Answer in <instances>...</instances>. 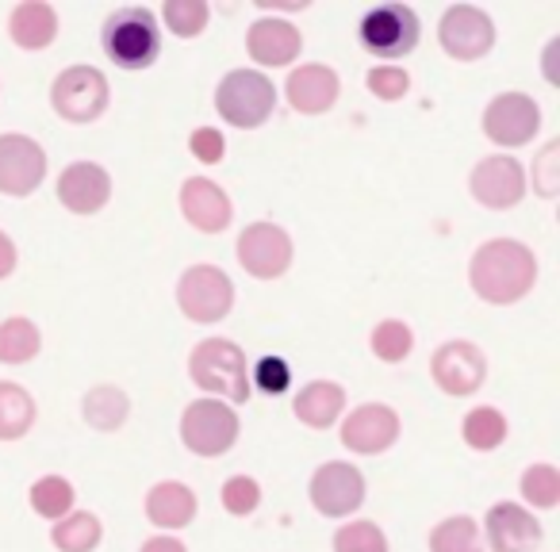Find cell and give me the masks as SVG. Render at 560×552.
Returning a JSON list of instances; mask_svg holds the SVG:
<instances>
[{"label":"cell","instance_id":"7c38bea8","mask_svg":"<svg viewBox=\"0 0 560 552\" xmlns=\"http://www.w3.org/2000/svg\"><path fill=\"white\" fill-rule=\"evenodd\" d=\"M47 177V150L27 134H0V192L32 196Z\"/></svg>","mask_w":560,"mask_h":552},{"label":"cell","instance_id":"d6a6232c","mask_svg":"<svg viewBox=\"0 0 560 552\" xmlns=\"http://www.w3.org/2000/svg\"><path fill=\"white\" fill-rule=\"evenodd\" d=\"M522 498L529 506H541V510H552L560 503V472L552 465H534L522 472Z\"/></svg>","mask_w":560,"mask_h":552},{"label":"cell","instance_id":"e0dca14e","mask_svg":"<svg viewBox=\"0 0 560 552\" xmlns=\"http://www.w3.org/2000/svg\"><path fill=\"white\" fill-rule=\"evenodd\" d=\"M483 526L491 552H534L541 544V521L518 503H495Z\"/></svg>","mask_w":560,"mask_h":552},{"label":"cell","instance_id":"7402d4cb","mask_svg":"<svg viewBox=\"0 0 560 552\" xmlns=\"http://www.w3.org/2000/svg\"><path fill=\"white\" fill-rule=\"evenodd\" d=\"M9 35L24 50H47L58 35V12L47 0H24L9 16Z\"/></svg>","mask_w":560,"mask_h":552},{"label":"cell","instance_id":"603a6c76","mask_svg":"<svg viewBox=\"0 0 560 552\" xmlns=\"http://www.w3.org/2000/svg\"><path fill=\"white\" fill-rule=\"evenodd\" d=\"M147 518L158 529H185L196 518V495L177 480L158 483L147 495Z\"/></svg>","mask_w":560,"mask_h":552},{"label":"cell","instance_id":"4316f807","mask_svg":"<svg viewBox=\"0 0 560 552\" xmlns=\"http://www.w3.org/2000/svg\"><path fill=\"white\" fill-rule=\"evenodd\" d=\"M43 350V334L32 319L0 322V365H27Z\"/></svg>","mask_w":560,"mask_h":552},{"label":"cell","instance_id":"30bf717a","mask_svg":"<svg viewBox=\"0 0 560 552\" xmlns=\"http://www.w3.org/2000/svg\"><path fill=\"white\" fill-rule=\"evenodd\" d=\"M541 131V108L526 93H499L483 108V134L495 146H526Z\"/></svg>","mask_w":560,"mask_h":552},{"label":"cell","instance_id":"e575fe53","mask_svg":"<svg viewBox=\"0 0 560 552\" xmlns=\"http://www.w3.org/2000/svg\"><path fill=\"white\" fill-rule=\"evenodd\" d=\"M335 552H388V537L376 521H350L335 533Z\"/></svg>","mask_w":560,"mask_h":552},{"label":"cell","instance_id":"8fae6325","mask_svg":"<svg viewBox=\"0 0 560 552\" xmlns=\"http://www.w3.org/2000/svg\"><path fill=\"white\" fill-rule=\"evenodd\" d=\"M238 261L257 281L284 277V269L292 265L289 231H280L277 223H249L246 231L238 234Z\"/></svg>","mask_w":560,"mask_h":552},{"label":"cell","instance_id":"3957f363","mask_svg":"<svg viewBox=\"0 0 560 552\" xmlns=\"http://www.w3.org/2000/svg\"><path fill=\"white\" fill-rule=\"evenodd\" d=\"M188 376L200 391L208 396H223L231 403H246L249 399V368L246 353L226 338H203L188 357Z\"/></svg>","mask_w":560,"mask_h":552},{"label":"cell","instance_id":"7a4b0ae2","mask_svg":"<svg viewBox=\"0 0 560 552\" xmlns=\"http://www.w3.org/2000/svg\"><path fill=\"white\" fill-rule=\"evenodd\" d=\"M104 55L116 62L119 70H147L162 55V32H158V16L150 9H119L108 16L101 32Z\"/></svg>","mask_w":560,"mask_h":552},{"label":"cell","instance_id":"277c9868","mask_svg":"<svg viewBox=\"0 0 560 552\" xmlns=\"http://www.w3.org/2000/svg\"><path fill=\"white\" fill-rule=\"evenodd\" d=\"M277 108V89L265 73L257 70H234L219 81L215 89V111L226 124L242 127V131H254Z\"/></svg>","mask_w":560,"mask_h":552},{"label":"cell","instance_id":"2e32d148","mask_svg":"<svg viewBox=\"0 0 560 552\" xmlns=\"http://www.w3.org/2000/svg\"><path fill=\"white\" fill-rule=\"evenodd\" d=\"M399 437V414L384 403H365L342 422V445L361 457H376V453L392 449Z\"/></svg>","mask_w":560,"mask_h":552},{"label":"cell","instance_id":"b9f144b4","mask_svg":"<svg viewBox=\"0 0 560 552\" xmlns=\"http://www.w3.org/2000/svg\"><path fill=\"white\" fill-rule=\"evenodd\" d=\"M142 552H188V549L177 537H150V541L142 544Z\"/></svg>","mask_w":560,"mask_h":552},{"label":"cell","instance_id":"f1b7e54d","mask_svg":"<svg viewBox=\"0 0 560 552\" xmlns=\"http://www.w3.org/2000/svg\"><path fill=\"white\" fill-rule=\"evenodd\" d=\"M460 434H465V442L472 445V449L491 453L506 442V419L495 407H476V411H468L465 422H460Z\"/></svg>","mask_w":560,"mask_h":552},{"label":"cell","instance_id":"ab89813d","mask_svg":"<svg viewBox=\"0 0 560 552\" xmlns=\"http://www.w3.org/2000/svg\"><path fill=\"white\" fill-rule=\"evenodd\" d=\"M188 150H192L203 165H215V162H223L226 142L215 127H200V131H192V139H188Z\"/></svg>","mask_w":560,"mask_h":552},{"label":"cell","instance_id":"484cf974","mask_svg":"<svg viewBox=\"0 0 560 552\" xmlns=\"http://www.w3.org/2000/svg\"><path fill=\"white\" fill-rule=\"evenodd\" d=\"M35 426V399L20 384L0 380V442H20Z\"/></svg>","mask_w":560,"mask_h":552},{"label":"cell","instance_id":"1f68e13d","mask_svg":"<svg viewBox=\"0 0 560 552\" xmlns=\"http://www.w3.org/2000/svg\"><path fill=\"white\" fill-rule=\"evenodd\" d=\"M165 27H170L177 39H196V35L208 27V4L203 0H165Z\"/></svg>","mask_w":560,"mask_h":552},{"label":"cell","instance_id":"9a60e30c","mask_svg":"<svg viewBox=\"0 0 560 552\" xmlns=\"http://www.w3.org/2000/svg\"><path fill=\"white\" fill-rule=\"evenodd\" d=\"M365 503V475L346 460L315 468L312 475V506L327 518H346Z\"/></svg>","mask_w":560,"mask_h":552},{"label":"cell","instance_id":"60d3db41","mask_svg":"<svg viewBox=\"0 0 560 552\" xmlns=\"http://www.w3.org/2000/svg\"><path fill=\"white\" fill-rule=\"evenodd\" d=\"M12 269H16V242L0 231V281L12 277Z\"/></svg>","mask_w":560,"mask_h":552},{"label":"cell","instance_id":"4fadbf2b","mask_svg":"<svg viewBox=\"0 0 560 552\" xmlns=\"http://www.w3.org/2000/svg\"><path fill=\"white\" fill-rule=\"evenodd\" d=\"M430 376H434V384L445 391V396H472L476 388L483 384V376H488V361H483L480 345L472 342H445L434 350V357H430Z\"/></svg>","mask_w":560,"mask_h":552},{"label":"cell","instance_id":"83f0119b","mask_svg":"<svg viewBox=\"0 0 560 552\" xmlns=\"http://www.w3.org/2000/svg\"><path fill=\"white\" fill-rule=\"evenodd\" d=\"M101 537H104V529H101V521H96V514L70 510L66 518H58L50 541L62 552H93L96 544H101Z\"/></svg>","mask_w":560,"mask_h":552},{"label":"cell","instance_id":"52a82bcc","mask_svg":"<svg viewBox=\"0 0 560 552\" xmlns=\"http://www.w3.org/2000/svg\"><path fill=\"white\" fill-rule=\"evenodd\" d=\"M361 47L376 58H407L419 47V12L407 9V4H376L361 16Z\"/></svg>","mask_w":560,"mask_h":552},{"label":"cell","instance_id":"f35d334b","mask_svg":"<svg viewBox=\"0 0 560 552\" xmlns=\"http://www.w3.org/2000/svg\"><path fill=\"white\" fill-rule=\"evenodd\" d=\"M292 384V368L284 357H261L254 365V388H261L265 396H280V391H289Z\"/></svg>","mask_w":560,"mask_h":552},{"label":"cell","instance_id":"ac0fdd59","mask_svg":"<svg viewBox=\"0 0 560 552\" xmlns=\"http://www.w3.org/2000/svg\"><path fill=\"white\" fill-rule=\"evenodd\" d=\"M180 215L200 234H219L231 226V200L226 192L208 177H188L180 185Z\"/></svg>","mask_w":560,"mask_h":552},{"label":"cell","instance_id":"cb8c5ba5","mask_svg":"<svg viewBox=\"0 0 560 552\" xmlns=\"http://www.w3.org/2000/svg\"><path fill=\"white\" fill-rule=\"evenodd\" d=\"M342 407H346V391L338 388V384H330V380L307 384V388H300V396L292 399V411H296V419L304 422V426H312V430L335 426L338 414H342Z\"/></svg>","mask_w":560,"mask_h":552},{"label":"cell","instance_id":"6da1fadb","mask_svg":"<svg viewBox=\"0 0 560 552\" xmlns=\"http://www.w3.org/2000/svg\"><path fill=\"white\" fill-rule=\"evenodd\" d=\"M468 284L483 304H518L537 284V257L514 238H491L468 261Z\"/></svg>","mask_w":560,"mask_h":552},{"label":"cell","instance_id":"d6986e66","mask_svg":"<svg viewBox=\"0 0 560 552\" xmlns=\"http://www.w3.org/2000/svg\"><path fill=\"white\" fill-rule=\"evenodd\" d=\"M112 196V177L93 162H73L58 177V200L70 208L73 215H96Z\"/></svg>","mask_w":560,"mask_h":552},{"label":"cell","instance_id":"8992f818","mask_svg":"<svg viewBox=\"0 0 560 552\" xmlns=\"http://www.w3.org/2000/svg\"><path fill=\"white\" fill-rule=\"evenodd\" d=\"M108 78L96 66H70L55 78L50 104L66 124H96L108 111Z\"/></svg>","mask_w":560,"mask_h":552},{"label":"cell","instance_id":"5b68a950","mask_svg":"<svg viewBox=\"0 0 560 552\" xmlns=\"http://www.w3.org/2000/svg\"><path fill=\"white\" fill-rule=\"evenodd\" d=\"M177 307L185 312V319L211 327V322H223L234 307V284L219 265H192L185 269L177 284Z\"/></svg>","mask_w":560,"mask_h":552},{"label":"cell","instance_id":"9c48e42d","mask_svg":"<svg viewBox=\"0 0 560 552\" xmlns=\"http://www.w3.org/2000/svg\"><path fill=\"white\" fill-rule=\"evenodd\" d=\"M438 39L442 50L457 62H476L495 47V24L483 9L476 4H453L445 9L442 27H438Z\"/></svg>","mask_w":560,"mask_h":552},{"label":"cell","instance_id":"8d00e7d4","mask_svg":"<svg viewBox=\"0 0 560 552\" xmlns=\"http://www.w3.org/2000/svg\"><path fill=\"white\" fill-rule=\"evenodd\" d=\"M365 85L376 101H399L411 89V78H407L404 66H376V70L365 73Z\"/></svg>","mask_w":560,"mask_h":552},{"label":"cell","instance_id":"44dd1931","mask_svg":"<svg viewBox=\"0 0 560 552\" xmlns=\"http://www.w3.org/2000/svg\"><path fill=\"white\" fill-rule=\"evenodd\" d=\"M284 93L300 116H323L335 108L342 85H338V73L330 66H300V70H292Z\"/></svg>","mask_w":560,"mask_h":552},{"label":"cell","instance_id":"5bb4252c","mask_svg":"<svg viewBox=\"0 0 560 552\" xmlns=\"http://www.w3.org/2000/svg\"><path fill=\"white\" fill-rule=\"evenodd\" d=\"M468 192L488 211H506L526 196V169L506 154L483 157L468 177Z\"/></svg>","mask_w":560,"mask_h":552},{"label":"cell","instance_id":"d4e9b609","mask_svg":"<svg viewBox=\"0 0 560 552\" xmlns=\"http://www.w3.org/2000/svg\"><path fill=\"white\" fill-rule=\"evenodd\" d=\"M81 414H85V422L93 430H101V434H112V430L124 426L127 414H131V399H127L124 391L116 388V384H101V388H93L85 396V403H81Z\"/></svg>","mask_w":560,"mask_h":552},{"label":"cell","instance_id":"74e56055","mask_svg":"<svg viewBox=\"0 0 560 552\" xmlns=\"http://www.w3.org/2000/svg\"><path fill=\"white\" fill-rule=\"evenodd\" d=\"M534 188L545 196V200H552V196L560 192V139H552L549 146L541 150V157H537Z\"/></svg>","mask_w":560,"mask_h":552},{"label":"cell","instance_id":"4dcf8cb0","mask_svg":"<svg viewBox=\"0 0 560 552\" xmlns=\"http://www.w3.org/2000/svg\"><path fill=\"white\" fill-rule=\"evenodd\" d=\"M73 495H78V491H73L70 480H62V475H43V480L32 488V506H35V514L58 521L70 514Z\"/></svg>","mask_w":560,"mask_h":552},{"label":"cell","instance_id":"d590c367","mask_svg":"<svg viewBox=\"0 0 560 552\" xmlns=\"http://www.w3.org/2000/svg\"><path fill=\"white\" fill-rule=\"evenodd\" d=\"M219 498H223L226 514L246 518V514H254L257 503H261V488H257V480H249V475H231V480L223 483V491H219Z\"/></svg>","mask_w":560,"mask_h":552},{"label":"cell","instance_id":"836d02e7","mask_svg":"<svg viewBox=\"0 0 560 552\" xmlns=\"http://www.w3.org/2000/svg\"><path fill=\"white\" fill-rule=\"evenodd\" d=\"M411 350H415V334H411V327H407V322L388 319V322H381V327L373 330V353L381 361H388V365L407 361V357H411Z\"/></svg>","mask_w":560,"mask_h":552},{"label":"cell","instance_id":"ba28073f","mask_svg":"<svg viewBox=\"0 0 560 552\" xmlns=\"http://www.w3.org/2000/svg\"><path fill=\"white\" fill-rule=\"evenodd\" d=\"M180 442L196 457H223L238 442V414L223 399H196L180 414Z\"/></svg>","mask_w":560,"mask_h":552},{"label":"cell","instance_id":"ffe728a7","mask_svg":"<svg viewBox=\"0 0 560 552\" xmlns=\"http://www.w3.org/2000/svg\"><path fill=\"white\" fill-rule=\"evenodd\" d=\"M246 50L257 66H269L272 70V66L296 62L300 50H304V39H300V32L289 24V20L265 16L246 32Z\"/></svg>","mask_w":560,"mask_h":552},{"label":"cell","instance_id":"f546056e","mask_svg":"<svg viewBox=\"0 0 560 552\" xmlns=\"http://www.w3.org/2000/svg\"><path fill=\"white\" fill-rule=\"evenodd\" d=\"M430 552H483L480 526L472 518H465V514L438 521L434 533H430Z\"/></svg>","mask_w":560,"mask_h":552}]
</instances>
